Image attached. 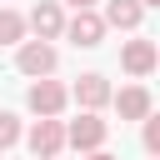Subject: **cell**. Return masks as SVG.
Returning <instances> with one entry per match:
<instances>
[{
  "mask_svg": "<svg viewBox=\"0 0 160 160\" xmlns=\"http://www.w3.org/2000/svg\"><path fill=\"white\" fill-rule=\"evenodd\" d=\"M25 145H30L35 160H55V155L65 150V120H60V115H40V120L30 125V135H25Z\"/></svg>",
  "mask_w": 160,
  "mask_h": 160,
  "instance_id": "6da1fadb",
  "label": "cell"
},
{
  "mask_svg": "<svg viewBox=\"0 0 160 160\" xmlns=\"http://www.w3.org/2000/svg\"><path fill=\"white\" fill-rule=\"evenodd\" d=\"M105 30H110V25L100 20V10H95V5H85V10H75V15L65 20V30H60V35H65L70 45H80V50H95V45L105 40Z\"/></svg>",
  "mask_w": 160,
  "mask_h": 160,
  "instance_id": "7a4b0ae2",
  "label": "cell"
},
{
  "mask_svg": "<svg viewBox=\"0 0 160 160\" xmlns=\"http://www.w3.org/2000/svg\"><path fill=\"white\" fill-rule=\"evenodd\" d=\"M15 65H20V75H55V65H60V55H55V45L50 40H20V50H15Z\"/></svg>",
  "mask_w": 160,
  "mask_h": 160,
  "instance_id": "3957f363",
  "label": "cell"
},
{
  "mask_svg": "<svg viewBox=\"0 0 160 160\" xmlns=\"http://www.w3.org/2000/svg\"><path fill=\"white\" fill-rule=\"evenodd\" d=\"M25 105H30L35 115H60V110L70 105V90H65L60 80H50V75H35L30 90H25Z\"/></svg>",
  "mask_w": 160,
  "mask_h": 160,
  "instance_id": "277c9868",
  "label": "cell"
},
{
  "mask_svg": "<svg viewBox=\"0 0 160 160\" xmlns=\"http://www.w3.org/2000/svg\"><path fill=\"white\" fill-rule=\"evenodd\" d=\"M105 135H110V125L100 120V110H80V120L65 125V145H75L80 155H85V150H100Z\"/></svg>",
  "mask_w": 160,
  "mask_h": 160,
  "instance_id": "5b68a950",
  "label": "cell"
},
{
  "mask_svg": "<svg viewBox=\"0 0 160 160\" xmlns=\"http://www.w3.org/2000/svg\"><path fill=\"white\" fill-rule=\"evenodd\" d=\"M25 30H35L40 40H60V30H65V10H60V0H40V5L25 15Z\"/></svg>",
  "mask_w": 160,
  "mask_h": 160,
  "instance_id": "8992f818",
  "label": "cell"
},
{
  "mask_svg": "<svg viewBox=\"0 0 160 160\" xmlns=\"http://www.w3.org/2000/svg\"><path fill=\"white\" fill-rule=\"evenodd\" d=\"M110 95H115V90H110V80H105V75H95V70H90V75H80V80H75V90H70V100H75L80 110H105V105H110Z\"/></svg>",
  "mask_w": 160,
  "mask_h": 160,
  "instance_id": "52a82bcc",
  "label": "cell"
},
{
  "mask_svg": "<svg viewBox=\"0 0 160 160\" xmlns=\"http://www.w3.org/2000/svg\"><path fill=\"white\" fill-rule=\"evenodd\" d=\"M155 60H160L155 40H125V45H120V65H125L135 80H145V75L155 70Z\"/></svg>",
  "mask_w": 160,
  "mask_h": 160,
  "instance_id": "ba28073f",
  "label": "cell"
},
{
  "mask_svg": "<svg viewBox=\"0 0 160 160\" xmlns=\"http://www.w3.org/2000/svg\"><path fill=\"white\" fill-rule=\"evenodd\" d=\"M110 105L120 110V120H145V115L155 110V100H150L145 85H125L120 95H110Z\"/></svg>",
  "mask_w": 160,
  "mask_h": 160,
  "instance_id": "9c48e42d",
  "label": "cell"
},
{
  "mask_svg": "<svg viewBox=\"0 0 160 160\" xmlns=\"http://www.w3.org/2000/svg\"><path fill=\"white\" fill-rule=\"evenodd\" d=\"M140 15H145V5L140 0H105V25H115V30H135L140 25Z\"/></svg>",
  "mask_w": 160,
  "mask_h": 160,
  "instance_id": "30bf717a",
  "label": "cell"
},
{
  "mask_svg": "<svg viewBox=\"0 0 160 160\" xmlns=\"http://www.w3.org/2000/svg\"><path fill=\"white\" fill-rule=\"evenodd\" d=\"M20 40H25V15L0 5V45H20Z\"/></svg>",
  "mask_w": 160,
  "mask_h": 160,
  "instance_id": "8fae6325",
  "label": "cell"
},
{
  "mask_svg": "<svg viewBox=\"0 0 160 160\" xmlns=\"http://www.w3.org/2000/svg\"><path fill=\"white\" fill-rule=\"evenodd\" d=\"M15 140H20V120H15L10 110H0V155H5Z\"/></svg>",
  "mask_w": 160,
  "mask_h": 160,
  "instance_id": "7c38bea8",
  "label": "cell"
},
{
  "mask_svg": "<svg viewBox=\"0 0 160 160\" xmlns=\"http://www.w3.org/2000/svg\"><path fill=\"white\" fill-rule=\"evenodd\" d=\"M145 150H150V155H160V120H155V110L145 115Z\"/></svg>",
  "mask_w": 160,
  "mask_h": 160,
  "instance_id": "4fadbf2b",
  "label": "cell"
},
{
  "mask_svg": "<svg viewBox=\"0 0 160 160\" xmlns=\"http://www.w3.org/2000/svg\"><path fill=\"white\" fill-rule=\"evenodd\" d=\"M85 160H115L110 150H85Z\"/></svg>",
  "mask_w": 160,
  "mask_h": 160,
  "instance_id": "5bb4252c",
  "label": "cell"
},
{
  "mask_svg": "<svg viewBox=\"0 0 160 160\" xmlns=\"http://www.w3.org/2000/svg\"><path fill=\"white\" fill-rule=\"evenodd\" d=\"M60 5H70V10H85V5H95V0H60Z\"/></svg>",
  "mask_w": 160,
  "mask_h": 160,
  "instance_id": "9a60e30c",
  "label": "cell"
},
{
  "mask_svg": "<svg viewBox=\"0 0 160 160\" xmlns=\"http://www.w3.org/2000/svg\"><path fill=\"white\" fill-rule=\"evenodd\" d=\"M140 5H160V0H140Z\"/></svg>",
  "mask_w": 160,
  "mask_h": 160,
  "instance_id": "2e32d148",
  "label": "cell"
}]
</instances>
